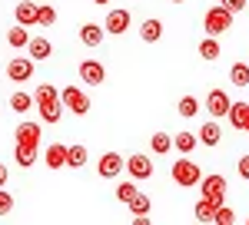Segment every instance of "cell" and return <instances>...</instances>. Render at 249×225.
<instances>
[{
	"label": "cell",
	"mask_w": 249,
	"mask_h": 225,
	"mask_svg": "<svg viewBox=\"0 0 249 225\" xmlns=\"http://www.w3.org/2000/svg\"><path fill=\"white\" fill-rule=\"evenodd\" d=\"M170 176H173V182H179L183 189L199 186V182H203V169L196 166V162H190V159H179V162H173Z\"/></svg>",
	"instance_id": "7a4b0ae2"
},
{
	"label": "cell",
	"mask_w": 249,
	"mask_h": 225,
	"mask_svg": "<svg viewBox=\"0 0 249 225\" xmlns=\"http://www.w3.org/2000/svg\"><path fill=\"white\" fill-rule=\"evenodd\" d=\"M7 76H10V83H27L34 76V56H14L7 63Z\"/></svg>",
	"instance_id": "8992f818"
},
{
	"label": "cell",
	"mask_w": 249,
	"mask_h": 225,
	"mask_svg": "<svg viewBox=\"0 0 249 225\" xmlns=\"http://www.w3.org/2000/svg\"><path fill=\"white\" fill-rule=\"evenodd\" d=\"M203 27H206V33H210V37H219V33L232 30V10H226L223 3L210 7V10H206V17H203Z\"/></svg>",
	"instance_id": "6da1fadb"
},
{
	"label": "cell",
	"mask_w": 249,
	"mask_h": 225,
	"mask_svg": "<svg viewBox=\"0 0 249 225\" xmlns=\"http://www.w3.org/2000/svg\"><path fill=\"white\" fill-rule=\"evenodd\" d=\"M17 143L40 149V123H20L17 126Z\"/></svg>",
	"instance_id": "8fae6325"
},
{
	"label": "cell",
	"mask_w": 249,
	"mask_h": 225,
	"mask_svg": "<svg viewBox=\"0 0 249 225\" xmlns=\"http://www.w3.org/2000/svg\"><path fill=\"white\" fill-rule=\"evenodd\" d=\"M236 169H239V179H249V156H243V159L236 162Z\"/></svg>",
	"instance_id": "d590c367"
},
{
	"label": "cell",
	"mask_w": 249,
	"mask_h": 225,
	"mask_svg": "<svg viewBox=\"0 0 249 225\" xmlns=\"http://www.w3.org/2000/svg\"><path fill=\"white\" fill-rule=\"evenodd\" d=\"M136 192H140V189H136L133 182H120V186H116V199H120V202H130Z\"/></svg>",
	"instance_id": "d6a6232c"
},
{
	"label": "cell",
	"mask_w": 249,
	"mask_h": 225,
	"mask_svg": "<svg viewBox=\"0 0 249 225\" xmlns=\"http://www.w3.org/2000/svg\"><path fill=\"white\" fill-rule=\"evenodd\" d=\"M219 3H223L226 10H232V14H243V10H246V0H219Z\"/></svg>",
	"instance_id": "e575fe53"
},
{
	"label": "cell",
	"mask_w": 249,
	"mask_h": 225,
	"mask_svg": "<svg viewBox=\"0 0 249 225\" xmlns=\"http://www.w3.org/2000/svg\"><path fill=\"white\" fill-rule=\"evenodd\" d=\"M60 103H63V110H70L73 116H87L90 112V96L77 90V86H63L60 90Z\"/></svg>",
	"instance_id": "3957f363"
},
{
	"label": "cell",
	"mask_w": 249,
	"mask_h": 225,
	"mask_svg": "<svg viewBox=\"0 0 249 225\" xmlns=\"http://www.w3.org/2000/svg\"><path fill=\"white\" fill-rule=\"evenodd\" d=\"M53 23H57V10L50 3L37 7V27H53Z\"/></svg>",
	"instance_id": "f1b7e54d"
},
{
	"label": "cell",
	"mask_w": 249,
	"mask_h": 225,
	"mask_svg": "<svg viewBox=\"0 0 249 225\" xmlns=\"http://www.w3.org/2000/svg\"><path fill=\"white\" fill-rule=\"evenodd\" d=\"M193 215H196V222H213V219H216V206L206 202V199H199L196 209H193Z\"/></svg>",
	"instance_id": "83f0119b"
},
{
	"label": "cell",
	"mask_w": 249,
	"mask_h": 225,
	"mask_svg": "<svg viewBox=\"0 0 249 225\" xmlns=\"http://www.w3.org/2000/svg\"><path fill=\"white\" fill-rule=\"evenodd\" d=\"M80 80L87 86H100V83H107V66L100 60H83L80 63Z\"/></svg>",
	"instance_id": "ba28073f"
},
{
	"label": "cell",
	"mask_w": 249,
	"mask_h": 225,
	"mask_svg": "<svg viewBox=\"0 0 249 225\" xmlns=\"http://www.w3.org/2000/svg\"><path fill=\"white\" fill-rule=\"evenodd\" d=\"M199 186H203V199H206V202H213L216 209L226 206V179H223V176H206Z\"/></svg>",
	"instance_id": "277c9868"
},
{
	"label": "cell",
	"mask_w": 249,
	"mask_h": 225,
	"mask_svg": "<svg viewBox=\"0 0 249 225\" xmlns=\"http://www.w3.org/2000/svg\"><path fill=\"white\" fill-rule=\"evenodd\" d=\"M230 123H232V129L249 132V103H232L230 106Z\"/></svg>",
	"instance_id": "5bb4252c"
},
{
	"label": "cell",
	"mask_w": 249,
	"mask_h": 225,
	"mask_svg": "<svg viewBox=\"0 0 249 225\" xmlns=\"http://www.w3.org/2000/svg\"><path fill=\"white\" fill-rule=\"evenodd\" d=\"M196 112H199V99H196V96H183V99H179V116L190 119V116H196Z\"/></svg>",
	"instance_id": "4dcf8cb0"
},
{
	"label": "cell",
	"mask_w": 249,
	"mask_h": 225,
	"mask_svg": "<svg viewBox=\"0 0 249 225\" xmlns=\"http://www.w3.org/2000/svg\"><path fill=\"white\" fill-rule=\"evenodd\" d=\"M27 50H30V56H34V60H47V56L53 53V43H50L47 37H34Z\"/></svg>",
	"instance_id": "ffe728a7"
},
{
	"label": "cell",
	"mask_w": 249,
	"mask_h": 225,
	"mask_svg": "<svg viewBox=\"0 0 249 225\" xmlns=\"http://www.w3.org/2000/svg\"><path fill=\"white\" fill-rule=\"evenodd\" d=\"M196 146H199V136H193V132H179V136H173V149H179L183 156H190Z\"/></svg>",
	"instance_id": "7402d4cb"
},
{
	"label": "cell",
	"mask_w": 249,
	"mask_h": 225,
	"mask_svg": "<svg viewBox=\"0 0 249 225\" xmlns=\"http://www.w3.org/2000/svg\"><path fill=\"white\" fill-rule=\"evenodd\" d=\"M196 136H199V143H203V146H210V149H213V146H219V139H223V129H219V123H203Z\"/></svg>",
	"instance_id": "2e32d148"
},
{
	"label": "cell",
	"mask_w": 249,
	"mask_h": 225,
	"mask_svg": "<svg viewBox=\"0 0 249 225\" xmlns=\"http://www.w3.org/2000/svg\"><path fill=\"white\" fill-rule=\"evenodd\" d=\"M219 53H223V50H219V40L206 33V37H203V43H199V56L213 63V60H219Z\"/></svg>",
	"instance_id": "484cf974"
},
{
	"label": "cell",
	"mask_w": 249,
	"mask_h": 225,
	"mask_svg": "<svg viewBox=\"0 0 249 225\" xmlns=\"http://www.w3.org/2000/svg\"><path fill=\"white\" fill-rule=\"evenodd\" d=\"M107 37V27H100V23H83L80 27V40H83V47H100Z\"/></svg>",
	"instance_id": "4fadbf2b"
},
{
	"label": "cell",
	"mask_w": 249,
	"mask_h": 225,
	"mask_svg": "<svg viewBox=\"0 0 249 225\" xmlns=\"http://www.w3.org/2000/svg\"><path fill=\"white\" fill-rule=\"evenodd\" d=\"M93 3H110V0H93Z\"/></svg>",
	"instance_id": "74e56055"
},
{
	"label": "cell",
	"mask_w": 249,
	"mask_h": 225,
	"mask_svg": "<svg viewBox=\"0 0 249 225\" xmlns=\"http://www.w3.org/2000/svg\"><path fill=\"white\" fill-rule=\"evenodd\" d=\"M126 172H130L133 179H150V176H153V159L143 156V152H133V156L126 159Z\"/></svg>",
	"instance_id": "30bf717a"
},
{
	"label": "cell",
	"mask_w": 249,
	"mask_h": 225,
	"mask_svg": "<svg viewBox=\"0 0 249 225\" xmlns=\"http://www.w3.org/2000/svg\"><path fill=\"white\" fill-rule=\"evenodd\" d=\"M30 33H27V27H23V23H17V27H14V30H7V43H10V47H14V50H20V47H30Z\"/></svg>",
	"instance_id": "d6986e66"
},
{
	"label": "cell",
	"mask_w": 249,
	"mask_h": 225,
	"mask_svg": "<svg viewBox=\"0 0 249 225\" xmlns=\"http://www.w3.org/2000/svg\"><path fill=\"white\" fill-rule=\"evenodd\" d=\"M213 222H216V225H232V222H236V212H232L230 206H219V209H216V219H213Z\"/></svg>",
	"instance_id": "1f68e13d"
},
{
	"label": "cell",
	"mask_w": 249,
	"mask_h": 225,
	"mask_svg": "<svg viewBox=\"0 0 249 225\" xmlns=\"http://www.w3.org/2000/svg\"><path fill=\"white\" fill-rule=\"evenodd\" d=\"M14 159H17V166H20V169H30L34 162H37V149H34V146H20V143H17V149H14Z\"/></svg>",
	"instance_id": "d4e9b609"
},
{
	"label": "cell",
	"mask_w": 249,
	"mask_h": 225,
	"mask_svg": "<svg viewBox=\"0 0 249 225\" xmlns=\"http://www.w3.org/2000/svg\"><path fill=\"white\" fill-rule=\"evenodd\" d=\"M10 212H14V195L0 189V215H10Z\"/></svg>",
	"instance_id": "836d02e7"
},
{
	"label": "cell",
	"mask_w": 249,
	"mask_h": 225,
	"mask_svg": "<svg viewBox=\"0 0 249 225\" xmlns=\"http://www.w3.org/2000/svg\"><path fill=\"white\" fill-rule=\"evenodd\" d=\"M130 23H133V17H130V10H123V7H113V10L107 14V20H103L107 33H113V37L126 33V30H130Z\"/></svg>",
	"instance_id": "52a82bcc"
},
{
	"label": "cell",
	"mask_w": 249,
	"mask_h": 225,
	"mask_svg": "<svg viewBox=\"0 0 249 225\" xmlns=\"http://www.w3.org/2000/svg\"><path fill=\"white\" fill-rule=\"evenodd\" d=\"M173 3H183V0H173Z\"/></svg>",
	"instance_id": "f35d334b"
},
{
	"label": "cell",
	"mask_w": 249,
	"mask_h": 225,
	"mask_svg": "<svg viewBox=\"0 0 249 225\" xmlns=\"http://www.w3.org/2000/svg\"><path fill=\"white\" fill-rule=\"evenodd\" d=\"M230 80H232V86H249V63H232V70H230Z\"/></svg>",
	"instance_id": "4316f807"
},
{
	"label": "cell",
	"mask_w": 249,
	"mask_h": 225,
	"mask_svg": "<svg viewBox=\"0 0 249 225\" xmlns=\"http://www.w3.org/2000/svg\"><path fill=\"white\" fill-rule=\"evenodd\" d=\"M34 103H37V99H34L30 93H23V90H17V93L10 96V110H14V112H20V116L34 110Z\"/></svg>",
	"instance_id": "44dd1931"
},
{
	"label": "cell",
	"mask_w": 249,
	"mask_h": 225,
	"mask_svg": "<svg viewBox=\"0 0 249 225\" xmlns=\"http://www.w3.org/2000/svg\"><path fill=\"white\" fill-rule=\"evenodd\" d=\"M34 99H37V110H47V106L60 103V90L53 86V83H40L37 93H34Z\"/></svg>",
	"instance_id": "7c38bea8"
},
{
	"label": "cell",
	"mask_w": 249,
	"mask_h": 225,
	"mask_svg": "<svg viewBox=\"0 0 249 225\" xmlns=\"http://www.w3.org/2000/svg\"><path fill=\"white\" fill-rule=\"evenodd\" d=\"M123 169H126V159H123L120 152H103V156H100V162H96L100 179H116Z\"/></svg>",
	"instance_id": "5b68a950"
},
{
	"label": "cell",
	"mask_w": 249,
	"mask_h": 225,
	"mask_svg": "<svg viewBox=\"0 0 249 225\" xmlns=\"http://www.w3.org/2000/svg\"><path fill=\"white\" fill-rule=\"evenodd\" d=\"M87 159H90L87 146H70V149H67V166H70V169H83V166H87Z\"/></svg>",
	"instance_id": "cb8c5ba5"
},
{
	"label": "cell",
	"mask_w": 249,
	"mask_h": 225,
	"mask_svg": "<svg viewBox=\"0 0 249 225\" xmlns=\"http://www.w3.org/2000/svg\"><path fill=\"white\" fill-rule=\"evenodd\" d=\"M7 176H10V172H7V166H0V189L7 186Z\"/></svg>",
	"instance_id": "8d00e7d4"
},
{
	"label": "cell",
	"mask_w": 249,
	"mask_h": 225,
	"mask_svg": "<svg viewBox=\"0 0 249 225\" xmlns=\"http://www.w3.org/2000/svg\"><path fill=\"white\" fill-rule=\"evenodd\" d=\"M67 149H70V146H63V143H50V146H47V169H63L67 166Z\"/></svg>",
	"instance_id": "9a60e30c"
},
{
	"label": "cell",
	"mask_w": 249,
	"mask_h": 225,
	"mask_svg": "<svg viewBox=\"0 0 249 225\" xmlns=\"http://www.w3.org/2000/svg\"><path fill=\"white\" fill-rule=\"evenodd\" d=\"M14 17H17V23H23V27H34V23H37V3L20 0L17 10H14Z\"/></svg>",
	"instance_id": "e0dca14e"
},
{
	"label": "cell",
	"mask_w": 249,
	"mask_h": 225,
	"mask_svg": "<svg viewBox=\"0 0 249 225\" xmlns=\"http://www.w3.org/2000/svg\"><path fill=\"white\" fill-rule=\"evenodd\" d=\"M126 209H130V212H133V215H146V212H150V199H146V195H143V192H136L133 199H130V202H126Z\"/></svg>",
	"instance_id": "f546056e"
},
{
	"label": "cell",
	"mask_w": 249,
	"mask_h": 225,
	"mask_svg": "<svg viewBox=\"0 0 249 225\" xmlns=\"http://www.w3.org/2000/svg\"><path fill=\"white\" fill-rule=\"evenodd\" d=\"M150 149H153V156H166V152L173 149V136H166V132H153V136H150Z\"/></svg>",
	"instance_id": "603a6c76"
},
{
	"label": "cell",
	"mask_w": 249,
	"mask_h": 225,
	"mask_svg": "<svg viewBox=\"0 0 249 225\" xmlns=\"http://www.w3.org/2000/svg\"><path fill=\"white\" fill-rule=\"evenodd\" d=\"M230 96H226V90H210V96H206V110H210L213 119H223V116H230Z\"/></svg>",
	"instance_id": "9c48e42d"
},
{
	"label": "cell",
	"mask_w": 249,
	"mask_h": 225,
	"mask_svg": "<svg viewBox=\"0 0 249 225\" xmlns=\"http://www.w3.org/2000/svg\"><path fill=\"white\" fill-rule=\"evenodd\" d=\"M140 37L146 40V43H156V40L163 37V23L156 17H150V20H143V27H140Z\"/></svg>",
	"instance_id": "ac0fdd59"
}]
</instances>
